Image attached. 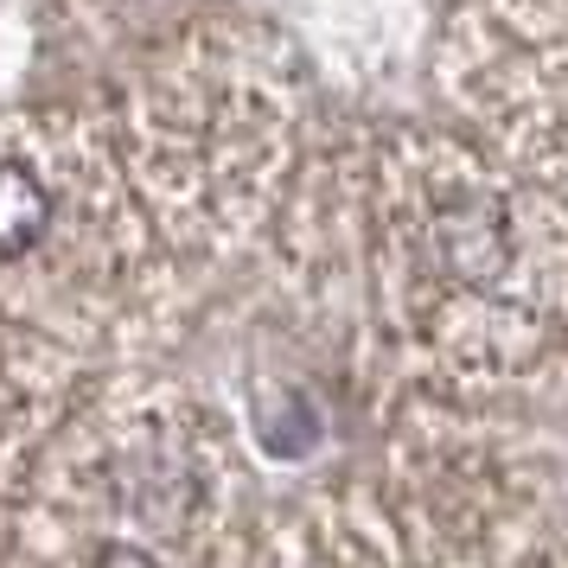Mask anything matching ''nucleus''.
<instances>
[{"label": "nucleus", "instance_id": "f03ea898", "mask_svg": "<svg viewBox=\"0 0 568 568\" xmlns=\"http://www.w3.org/2000/svg\"><path fill=\"white\" fill-rule=\"evenodd\" d=\"M52 224V192L39 185L27 160H0V262L27 256Z\"/></svg>", "mask_w": 568, "mask_h": 568}, {"label": "nucleus", "instance_id": "7ed1b4c3", "mask_svg": "<svg viewBox=\"0 0 568 568\" xmlns=\"http://www.w3.org/2000/svg\"><path fill=\"white\" fill-rule=\"evenodd\" d=\"M97 568H154V562H148L141 549H103V562Z\"/></svg>", "mask_w": 568, "mask_h": 568}, {"label": "nucleus", "instance_id": "f257e3e1", "mask_svg": "<svg viewBox=\"0 0 568 568\" xmlns=\"http://www.w3.org/2000/svg\"><path fill=\"white\" fill-rule=\"evenodd\" d=\"M435 243L440 256H447V268L454 275H466V282H491L498 268H505V217H498V205H486V199H454V205L435 211Z\"/></svg>", "mask_w": 568, "mask_h": 568}]
</instances>
